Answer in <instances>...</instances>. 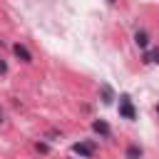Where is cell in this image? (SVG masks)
Returning <instances> with one entry per match:
<instances>
[{"instance_id":"1","label":"cell","mask_w":159,"mask_h":159,"mask_svg":"<svg viewBox=\"0 0 159 159\" xmlns=\"http://www.w3.org/2000/svg\"><path fill=\"white\" fill-rule=\"evenodd\" d=\"M119 117H124V119H137V109H134L129 94H122V97H119Z\"/></svg>"},{"instance_id":"6","label":"cell","mask_w":159,"mask_h":159,"mask_svg":"<svg viewBox=\"0 0 159 159\" xmlns=\"http://www.w3.org/2000/svg\"><path fill=\"white\" fill-rule=\"evenodd\" d=\"M134 42H137L139 47H147V45H149V37H147V32H137V35H134Z\"/></svg>"},{"instance_id":"9","label":"cell","mask_w":159,"mask_h":159,"mask_svg":"<svg viewBox=\"0 0 159 159\" xmlns=\"http://www.w3.org/2000/svg\"><path fill=\"white\" fill-rule=\"evenodd\" d=\"M35 147H37V152H42V154H47V152H50V147H47L45 142H37Z\"/></svg>"},{"instance_id":"11","label":"cell","mask_w":159,"mask_h":159,"mask_svg":"<svg viewBox=\"0 0 159 159\" xmlns=\"http://www.w3.org/2000/svg\"><path fill=\"white\" fill-rule=\"evenodd\" d=\"M107 2H117V0H107Z\"/></svg>"},{"instance_id":"3","label":"cell","mask_w":159,"mask_h":159,"mask_svg":"<svg viewBox=\"0 0 159 159\" xmlns=\"http://www.w3.org/2000/svg\"><path fill=\"white\" fill-rule=\"evenodd\" d=\"M12 52H15V57H20L22 62H27V65L32 62V52H30L25 45H20V42H17V45H12Z\"/></svg>"},{"instance_id":"10","label":"cell","mask_w":159,"mask_h":159,"mask_svg":"<svg viewBox=\"0 0 159 159\" xmlns=\"http://www.w3.org/2000/svg\"><path fill=\"white\" fill-rule=\"evenodd\" d=\"M7 72V65H5V60H0V75H5Z\"/></svg>"},{"instance_id":"2","label":"cell","mask_w":159,"mask_h":159,"mask_svg":"<svg viewBox=\"0 0 159 159\" xmlns=\"http://www.w3.org/2000/svg\"><path fill=\"white\" fill-rule=\"evenodd\" d=\"M72 152L80 154V157H84V159H89V157L97 152V144H94V142H75V144H72Z\"/></svg>"},{"instance_id":"5","label":"cell","mask_w":159,"mask_h":159,"mask_svg":"<svg viewBox=\"0 0 159 159\" xmlns=\"http://www.w3.org/2000/svg\"><path fill=\"white\" fill-rule=\"evenodd\" d=\"M124 157H127V159H142V149H139L137 144H129L127 152H124Z\"/></svg>"},{"instance_id":"12","label":"cell","mask_w":159,"mask_h":159,"mask_svg":"<svg viewBox=\"0 0 159 159\" xmlns=\"http://www.w3.org/2000/svg\"><path fill=\"white\" fill-rule=\"evenodd\" d=\"M157 112H159V104H157Z\"/></svg>"},{"instance_id":"4","label":"cell","mask_w":159,"mask_h":159,"mask_svg":"<svg viewBox=\"0 0 159 159\" xmlns=\"http://www.w3.org/2000/svg\"><path fill=\"white\" fill-rule=\"evenodd\" d=\"M92 129H94L97 134H102V137H109V134H112V129H109V124H107L104 119H94V122H92Z\"/></svg>"},{"instance_id":"8","label":"cell","mask_w":159,"mask_h":159,"mask_svg":"<svg viewBox=\"0 0 159 159\" xmlns=\"http://www.w3.org/2000/svg\"><path fill=\"white\" fill-rule=\"evenodd\" d=\"M149 62H157V65H159V47L149 52Z\"/></svg>"},{"instance_id":"7","label":"cell","mask_w":159,"mask_h":159,"mask_svg":"<svg viewBox=\"0 0 159 159\" xmlns=\"http://www.w3.org/2000/svg\"><path fill=\"white\" fill-rule=\"evenodd\" d=\"M102 102H104V104H109V102H112V89H109V84H104V87H102Z\"/></svg>"}]
</instances>
